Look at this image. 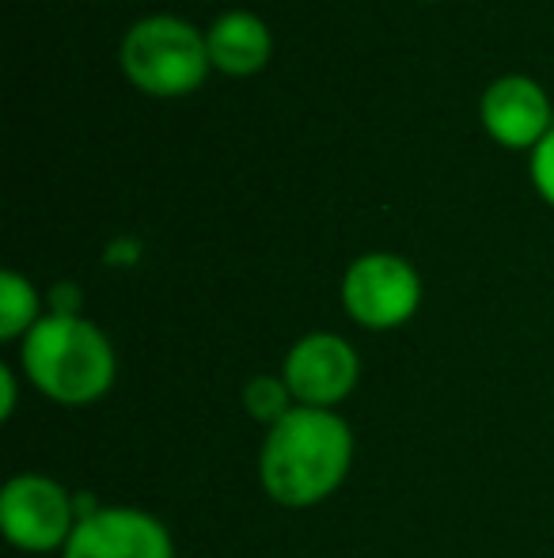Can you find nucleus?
<instances>
[{
    "label": "nucleus",
    "mask_w": 554,
    "mask_h": 558,
    "mask_svg": "<svg viewBox=\"0 0 554 558\" xmlns=\"http://www.w3.org/2000/svg\"><path fill=\"white\" fill-rule=\"evenodd\" d=\"M81 513L76 494L65 490L58 478L23 471L12 475L0 490V532L23 555H53L65 551L73 539Z\"/></svg>",
    "instance_id": "obj_4"
},
{
    "label": "nucleus",
    "mask_w": 554,
    "mask_h": 558,
    "mask_svg": "<svg viewBox=\"0 0 554 558\" xmlns=\"http://www.w3.org/2000/svg\"><path fill=\"white\" fill-rule=\"evenodd\" d=\"M61 558H175V539L160 517L134 506H99L81 517Z\"/></svg>",
    "instance_id": "obj_7"
},
{
    "label": "nucleus",
    "mask_w": 554,
    "mask_h": 558,
    "mask_svg": "<svg viewBox=\"0 0 554 558\" xmlns=\"http://www.w3.org/2000/svg\"><path fill=\"white\" fill-rule=\"evenodd\" d=\"M50 312H58V316H81V289L76 286H53L50 293Z\"/></svg>",
    "instance_id": "obj_14"
},
{
    "label": "nucleus",
    "mask_w": 554,
    "mask_h": 558,
    "mask_svg": "<svg viewBox=\"0 0 554 558\" xmlns=\"http://www.w3.org/2000/svg\"><path fill=\"white\" fill-rule=\"evenodd\" d=\"M421 304V278L403 255L369 251L342 274V308L369 331H395L415 319Z\"/></svg>",
    "instance_id": "obj_5"
},
{
    "label": "nucleus",
    "mask_w": 554,
    "mask_h": 558,
    "mask_svg": "<svg viewBox=\"0 0 554 558\" xmlns=\"http://www.w3.org/2000/svg\"><path fill=\"white\" fill-rule=\"evenodd\" d=\"M354 429L338 411L296 407L262 437L259 483L274 506H323L346 483L354 468Z\"/></svg>",
    "instance_id": "obj_1"
},
{
    "label": "nucleus",
    "mask_w": 554,
    "mask_h": 558,
    "mask_svg": "<svg viewBox=\"0 0 554 558\" xmlns=\"http://www.w3.org/2000/svg\"><path fill=\"white\" fill-rule=\"evenodd\" d=\"M528 171H532V183H535V191H540V198L547 202V206H554V130L532 148Z\"/></svg>",
    "instance_id": "obj_12"
},
{
    "label": "nucleus",
    "mask_w": 554,
    "mask_h": 558,
    "mask_svg": "<svg viewBox=\"0 0 554 558\" xmlns=\"http://www.w3.org/2000/svg\"><path fill=\"white\" fill-rule=\"evenodd\" d=\"M487 133L505 148H535L554 130L551 96L525 73L497 76L479 104Z\"/></svg>",
    "instance_id": "obj_8"
},
{
    "label": "nucleus",
    "mask_w": 554,
    "mask_h": 558,
    "mask_svg": "<svg viewBox=\"0 0 554 558\" xmlns=\"http://www.w3.org/2000/svg\"><path fill=\"white\" fill-rule=\"evenodd\" d=\"M122 73L137 92L160 99L190 96L209 73L206 31L183 15H145L122 35Z\"/></svg>",
    "instance_id": "obj_3"
},
{
    "label": "nucleus",
    "mask_w": 554,
    "mask_h": 558,
    "mask_svg": "<svg viewBox=\"0 0 554 558\" xmlns=\"http://www.w3.org/2000/svg\"><path fill=\"white\" fill-rule=\"evenodd\" d=\"M20 368L50 403L91 407L119 380V353L91 319L50 312L20 342Z\"/></svg>",
    "instance_id": "obj_2"
},
{
    "label": "nucleus",
    "mask_w": 554,
    "mask_h": 558,
    "mask_svg": "<svg viewBox=\"0 0 554 558\" xmlns=\"http://www.w3.org/2000/svg\"><path fill=\"white\" fill-rule=\"evenodd\" d=\"M15 407H20V380H15V368L0 365V422H12Z\"/></svg>",
    "instance_id": "obj_13"
},
{
    "label": "nucleus",
    "mask_w": 554,
    "mask_h": 558,
    "mask_svg": "<svg viewBox=\"0 0 554 558\" xmlns=\"http://www.w3.org/2000/svg\"><path fill=\"white\" fill-rule=\"evenodd\" d=\"M281 376H285L296 407L338 411V403H346L361 380V357L342 335L311 331L288 345Z\"/></svg>",
    "instance_id": "obj_6"
},
{
    "label": "nucleus",
    "mask_w": 554,
    "mask_h": 558,
    "mask_svg": "<svg viewBox=\"0 0 554 558\" xmlns=\"http://www.w3.org/2000/svg\"><path fill=\"white\" fill-rule=\"evenodd\" d=\"M206 46H209V61L213 69L229 76H251L274 53V35L262 23V15L244 12V8H232L221 12L206 31Z\"/></svg>",
    "instance_id": "obj_9"
},
{
    "label": "nucleus",
    "mask_w": 554,
    "mask_h": 558,
    "mask_svg": "<svg viewBox=\"0 0 554 558\" xmlns=\"http://www.w3.org/2000/svg\"><path fill=\"white\" fill-rule=\"evenodd\" d=\"M244 411L251 414L255 422H262V426H278L281 418H288V414L296 411V399L293 391H288L285 376H274V373H259L251 376V380L244 384Z\"/></svg>",
    "instance_id": "obj_11"
},
{
    "label": "nucleus",
    "mask_w": 554,
    "mask_h": 558,
    "mask_svg": "<svg viewBox=\"0 0 554 558\" xmlns=\"http://www.w3.org/2000/svg\"><path fill=\"white\" fill-rule=\"evenodd\" d=\"M42 319V296L23 274H0V338L4 342H23L35 324Z\"/></svg>",
    "instance_id": "obj_10"
}]
</instances>
